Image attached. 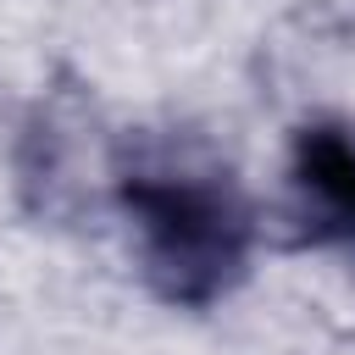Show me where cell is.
Listing matches in <instances>:
<instances>
[{
    "label": "cell",
    "mask_w": 355,
    "mask_h": 355,
    "mask_svg": "<svg viewBox=\"0 0 355 355\" xmlns=\"http://www.w3.org/2000/svg\"><path fill=\"white\" fill-rule=\"evenodd\" d=\"M122 205L139 227L144 272L172 305H211L244 272L250 216L227 183L189 172H133Z\"/></svg>",
    "instance_id": "1"
},
{
    "label": "cell",
    "mask_w": 355,
    "mask_h": 355,
    "mask_svg": "<svg viewBox=\"0 0 355 355\" xmlns=\"http://www.w3.org/2000/svg\"><path fill=\"white\" fill-rule=\"evenodd\" d=\"M294 194L311 239L355 244V139L344 128H305L294 144Z\"/></svg>",
    "instance_id": "2"
}]
</instances>
